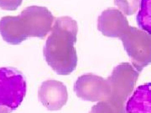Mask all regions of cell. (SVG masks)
<instances>
[{
  "mask_svg": "<svg viewBox=\"0 0 151 113\" xmlns=\"http://www.w3.org/2000/svg\"><path fill=\"white\" fill-rule=\"evenodd\" d=\"M24 75L13 67L0 68V113H11L20 106L26 95Z\"/></svg>",
  "mask_w": 151,
  "mask_h": 113,
  "instance_id": "cell-5",
  "label": "cell"
},
{
  "mask_svg": "<svg viewBox=\"0 0 151 113\" xmlns=\"http://www.w3.org/2000/svg\"><path fill=\"white\" fill-rule=\"evenodd\" d=\"M54 16L47 8L29 6L19 16H6L0 19V34L11 44H19L29 37L43 39L51 31Z\"/></svg>",
  "mask_w": 151,
  "mask_h": 113,
  "instance_id": "cell-2",
  "label": "cell"
},
{
  "mask_svg": "<svg viewBox=\"0 0 151 113\" xmlns=\"http://www.w3.org/2000/svg\"><path fill=\"white\" fill-rule=\"evenodd\" d=\"M78 31L77 23L70 17L57 18L44 47V56L58 75L72 73L77 65L75 44Z\"/></svg>",
  "mask_w": 151,
  "mask_h": 113,
  "instance_id": "cell-1",
  "label": "cell"
},
{
  "mask_svg": "<svg viewBox=\"0 0 151 113\" xmlns=\"http://www.w3.org/2000/svg\"><path fill=\"white\" fill-rule=\"evenodd\" d=\"M139 78V71L129 63H121L108 78L109 95L93 106L89 113H127L126 104Z\"/></svg>",
  "mask_w": 151,
  "mask_h": 113,
  "instance_id": "cell-3",
  "label": "cell"
},
{
  "mask_svg": "<svg viewBox=\"0 0 151 113\" xmlns=\"http://www.w3.org/2000/svg\"><path fill=\"white\" fill-rule=\"evenodd\" d=\"M141 0H114L115 5L125 15H133L139 9Z\"/></svg>",
  "mask_w": 151,
  "mask_h": 113,
  "instance_id": "cell-10",
  "label": "cell"
},
{
  "mask_svg": "<svg viewBox=\"0 0 151 113\" xmlns=\"http://www.w3.org/2000/svg\"><path fill=\"white\" fill-rule=\"evenodd\" d=\"M136 21L142 30L151 35V0H141Z\"/></svg>",
  "mask_w": 151,
  "mask_h": 113,
  "instance_id": "cell-9",
  "label": "cell"
},
{
  "mask_svg": "<svg viewBox=\"0 0 151 113\" xmlns=\"http://www.w3.org/2000/svg\"><path fill=\"white\" fill-rule=\"evenodd\" d=\"M39 100L50 111H58L66 104L68 92L66 86L60 81H44L39 88Z\"/></svg>",
  "mask_w": 151,
  "mask_h": 113,
  "instance_id": "cell-7",
  "label": "cell"
},
{
  "mask_svg": "<svg viewBox=\"0 0 151 113\" xmlns=\"http://www.w3.org/2000/svg\"><path fill=\"white\" fill-rule=\"evenodd\" d=\"M23 0H0V8L5 10L14 11L21 5Z\"/></svg>",
  "mask_w": 151,
  "mask_h": 113,
  "instance_id": "cell-11",
  "label": "cell"
},
{
  "mask_svg": "<svg viewBox=\"0 0 151 113\" xmlns=\"http://www.w3.org/2000/svg\"><path fill=\"white\" fill-rule=\"evenodd\" d=\"M127 113H151V82L139 86L126 104Z\"/></svg>",
  "mask_w": 151,
  "mask_h": 113,
  "instance_id": "cell-8",
  "label": "cell"
},
{
  "mask_svg": "<svg viewBox=\"0 0 151 113\" xmlns=\"http://www.w3.org/2000/svg\"><path fill=\"white\" fill-rule=\"evenodd\" d=\"M74 91L77 97L89 102H102L109 95L108 79L93 74L81 75L75 83Z\"/></svg>",
  "mask_w": 151,
  "mask_h": 113,
  "instance_id": "cell-6",
  "label": "cell"
},
{
  "mask_svg": "<svg viewBox=\"0 0 151 113\" xmlns=\"http://www.w3.org/2000/svg\"><path fill=\"white\" fill-rule=\"evenodd\" d=\"M115 38L122 40L133 66L139 72L151 64V35L148 33L130 27L128 23L120 29Z\"/></svg>",
  "mask_w": 151,
  "mask_h": 113,
  "instance_id": "cell-4",
  "label": "cell"
}]
</instances>
